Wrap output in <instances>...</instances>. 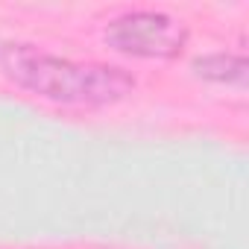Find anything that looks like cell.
<instances>
[{
  "instance_id": "cell-1",
  "label": "cell",
  "mask_w": 249,
  "mask_h": 249,
  "mask_svg": "<svg viewBox=\"0 0 249 249\" xmlns=\"http://www.w3.org/2000/svg\"><path fill=\"white\" fill-rule=\"evenodd\" d=\"M0 68L15 85L65 106H111L135 91L132 73L123 68L97 62L79 65L50 56L33 44H3Z\"/></svg>"
},
{
  "instance_id": "cell-2",
  "label": "cell",
  "mask_w": 249,
  "mask_h": 249,
  "mask_svg": "<svg viewBox=\"0 0 249 249\" xmlns=\"http://www.w3.org/2000/svg\"><path fill=\"white\" fill-rule=\"evenodd\" d=\"M103 38L111 50L126 56L176 59L188 44V27L164 12H126L106 27Z\"/></svg>"
},
{
  "instance_id": "cell-3",
  "label": "cell",
  "mask_w": 249,
  "mask_h": 249,
  "mask_svg": "<svg viewBox=\"0 0 249 249\" xmlns=\"http://www.w3.org/2000/svg\"><path fill=\"white\" fill-rule=\"evenodd\" d=\"M194 73L211 82H229V85H243L249 76V62L243 56L231 53H211L194 59Z\"/></svg>"
}]
</instances>
